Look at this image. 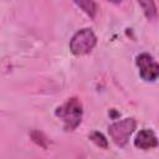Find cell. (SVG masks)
<instances>
[{"label":"cell","mask_w":159,"mask_h":159,"mask_svg":"<svg viewBox=\"0 0 159 159\" xmlns=\"http://www.w3.org/2000/svg\"><path fill=\"white\" fill-rule=\"evenodd\" d=\"M55 114L56 117L62 119L65 130H73L81 124L82 120V116H83L82 102L77 97H71L62 106L56 108Z\"/></svg>","instance_id":"obj_1"},{"label":"cell","mask_w":159,"mask_h":159,"mask_svg":"<svg viewBox=\"0 0 159 159\" xmlns=\"http://www.w3.org/2000/svg\"><path fill=\"white\" fill-rule=\"evenodd\" d=\"M96 43H97L96 34L91 29L86 27V29H81L72 36L70 41V50L73 55L82 56L91 52L94 48Z\"/></svg>","instance_id":"obj_2"},{"label":"cell","mask_w":159,"mask_h":159,"mask_svg":"<svg viewBox=\"0 0 159 159\" xmlns=\"http://www.w3.org/2000/svg\"><path fill=\"white\" fill-rule=\"evenodd\" d=\"M137 128V122L134 118H123L120 120H117L112 123L108 127V133L112 138V140L118 147H124L130 135L134 133Z\"/></svg>","instance_id":"obj_3"},{"label":"cell","mask_w":159,"mask_h":159,"mask_svg":"<svg viewBox=\"0 0 159 159\" xmlns=\"http://www.w3.org/2000/svg\"><path fill=\"white\" fill-rule=\"evenodd\" d=\"M135 63L139 68V75L140 77L147 81V82H153L158 78L159 75V66L157 63V61L153 58L152 55L143 52L140 55L137 56Z\"/></svg>","instance_id":"obj_4"},{"label":"cell","mask_w":159,"mask_h":159,"mask_svg":"<svg viewBox=\"0 0 159 159\" xmlns=\"http://www.w3.org/2000/svg\"><path fill=\"white\" fill-rule=\"evenodd\" d=\"M134 145L143 150L153 149L158 145V139L152 129H142L134 139Z\"/></svg>","instance_id":"obj_5"},{"label":"cell","mask_w":159,"mask_h":159,"mask_svg":"<svg viewBox=\"0 0 159 159\" xmlns=\"http://www.w3.org/2000/svg\"><path fill=\"white\" fill-rule=\"evenodd\" d=\"M75 4L81 7L91 19H94L96 17V14H97V4L92 0H82V1H75Z\"/></svg>","instance_id":"obj_6"},{"label":"cell","mask_w":159,"mask_h":159,"mask_svg":"<svg viewBox=\"0 0 159 159\" xmlns=\"http://www.w3.org/2000/svg\"><path fill=\"white\" fill-rule=\"evenodd\" d=\"M30 137H31L32 142H34L35 144H37L39 147H41V148H43V149H47V148H48V138L45 135V133L34 129V130L30 132Z\"/></svg>","instance_id":"obj_7"},{"label":"cell","mask_w":159,"mask_h":159,"mask_svg":"<svg viewBox=\"0 0 159 159\" xmlns=\"http://www.w3.org/2000/svg\"><path fill=\"white\" fill-rule=\"evenodd\" d=\"M89 139H91L97 147H99V148H103V149H107V148H108V140H107V138L104 137V134L101 133V132H97V130L92 132V133L89 134Z\"/></svg>","instance_id":"obj_8"},{"label":"cell","mask_w":159,"mask_h":159,"mask_svg":"<svg viewBox=\"0 0 159 159\" xmlns=\"http://www.w3.org/2000/svg\"><path fill=\"white\" fill-rule=\"evenodd\" d=\"M139 5L143 7L147 19L152 20V19L157 17V7H155V2L154 1H140Z\"/></svg>","instance_id":"obj_9"}]
</instances>
